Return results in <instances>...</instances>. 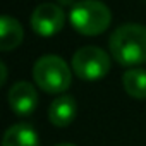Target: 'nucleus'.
Listing matches in <instances>:
<instances>
[{"label":"nucleus","instance_id":"423d86ee","mask_svg":"<svg viewBox=\"0 0 146 146\" xmlns=\"http://www.w3.org/2000/svg\"><path fill=\"white\" fill-rule=\"evenodd\" d=\"M9 105L11 110L17 115H29L38 107V91L28 81H17L9 90Z\"/></svg>","mask_w":146,"mask_h":146},{"label":"nucleus","instance_id":"1a4fd4ad","mask_svg":"<svg viewBox=\"0 0 146 146\" xmlns=\"http://www.w3.org/2000/svg\"><path fill=\"white\" fill-rule=\"evenodd\" d=\"M2 146H41L36 131L28 124L11 125L2 137Z\"/></svg>","mask_w":146,"mask_h":146},{"label":"nucleus","instance_id":"20e7f679","mask_svg":"<svg viewBox=\"0 0 146 146\" xmlns=\"http://www.w3.org/2000/svg\"><path fill=\"white\" fill-rule=\"evenodd\" d=\"M72 69L84 81H100L110 70V55L100 46H83L72 57Z\"/></svg>","mask_w":146,"mask_h":146},{"label":"nucleus","instance_id":"9b49d317","mask_svg":"<svg viewBox=\"0 0 146 146\" xmlns=\"http://www.w3.org/2000/svg\"><path fill=\"white\" fill-rule=\"evenodd\" d=\"M0 69H2V79H0V86H4L5 81H7V67H5V62H0Z\"/></svg>","mask_w":146,"mask_h":146},{"label":"nucleus","instance_id":"f03ea898","mask_svg":"<svg viewBox=\"0 0 146 146\" xmlns=\"http://www.w3.org/2000/svg\"><path fill=\"white\" fill-rule=\"evenodd\" d=\"M69 21L78 33L84 36H96L108 29L112 23V12L103 2L81 0L72 5Z\"/></svg>","mask_w":146,"mask_h":146},{"label":"nucleus","instance_id":"7ed1b4c3","mask_svg":"<svg viewBox=\"0 0 146 146\" xmlns=\"http://www.w3.org/2000/svg\"><path fill=\"white\" fill-rule=\"evenodd\" d=\"M33 78L38 88L48 95H58L69 90L72 74L67 62L58 55H43L33 65Z\"/></svg>","mask_w":146,"mask_h":146},{"label":"nucleus","instance_id":"39448f33","mask_svg":"<svg viewBox=\"0 0 146 146\" xmlns=\"http://www.w3.org/2000/svg\"><path fill=\"white\" fill-rule=\"evenodd\" d=\"M65 24V12L57 4H41L31 14V28L38 36L50 38L62 31Z\"/></svg>","mask_w":146,"mask_h":146},{"label":"nucleus","instance_id":"0eeeda50","mask_svg":"<svg viewBox=\"0 0 146 146\" xmlns=\"http://www.w3.org/2000/svg\"><path fill=\"white\" fill-rule=\"evenodd\" d=\"M78 115V103L74 96L70 95H60L50 103L48 108V119L55 127H67L74 122Z\"/></svg>","mask_w":146,"mask_h":146},{"label":"nucleus","instance_id":"6e6552de","mask_svg":"<svg viewBox=\"0 0 146 146\" xmlns=\"http://www.w3.org/2000/svg\"><path fill=\"white\" fill-rule=\"evenodd\" d=\"M24 38V29L21 23L11 16H2L0 19V50L11 52L16 50Z\"/></svg>","mask_w":146,"mask_h":146},{"label":"nucleus","instance_id":"9d476101","mask_svg":"<svg viewBox=\"0 0 146 146\" xmlns=\"http://www.w3.org/2000/svg\"><path fill=\"white\" fill-rule=\"evenodd\" d=\"M122 86L125 93L136 100H146V70L139 67H132L124 72Z\"/></svg>","mask_w":146,"mask_h":146},{"label":"nucleus","instance_id":"f8f14e48","mask_svg":"<svg viewBox=\"0 0 146 146\" xmlns=\"http://www.w3.org/2000/svg\"><path fill=\"white\" fill-rule=\"evenodd\" d=\"M60 7H65V5H72L74 4V0H57Z\"/></svg>","mask_w":146,"mask_h":146},{"label":"nucleus","instance_id":"f257e3e1","mask_svg":"<svg viewBox=\"0 0 146 146\" xmlns=\"http://www.w3.org/2000/svg\"><path fill=\"white\" fill-rule=\"evenodd\" d=\"M108 48L115 62L125 67L146 64V26L122 24L108 38Z\"/></svg>","mask_w":146,"mask_h":146},{"label":"nucleus","instance_id":"ddd939ff","mask_svg":"<svg viewBox=\"0 0 146 146\" xmlns=\"http://www.w3.org/2000/svg\"><path fill=\"white\" fill-rule=\"evenodd\" d=\"M55 146H76V144H72V143H60V144H55Z\"/></svg>","mask_w":146,"mask_h":146}]
</instances>
